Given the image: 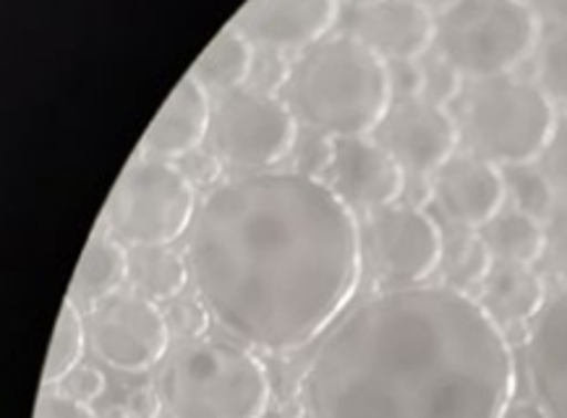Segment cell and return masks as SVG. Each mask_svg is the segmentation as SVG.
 <instances>
[{
	"label": "cell",
	"mask_w": 567,
	"mask_h": 418,
	"mask_svg": "<svg viewBox=\"0 0 567 418\" xmlns=\"http://www.w3.org/2000/svg\"><path fill=\"white\" fill-rule=\"evenodd\" d=\"M186 259L230 341L280 356L307 348L343 316L361 283L363 236L330 184L261 170L207 191Z\"/></svg>",
	"instance_id": "obj_1"
},
{
	"label": "cell",
	"mask_w": 567,
	"mask_h": 418,
	"mask_svg": "<svg viewBox=\"0 0 567 418\" xmlns=\"http://www.w3.org/2000/svg\"><path fill=\"white\" fill-rule=\"evenodd\" d=\"M515 356L505 330L450 285L384 288L332 324L311 356V418H505Z\"/></svg>",
	"instance_id": "obj_2"
},
{
	"label": "cell",
	"mask_w": 567,
	"mask_h": 418,
	"mask_svg": "<svg viewBox=\"0 0 567 418\" xmlns=\"http://www.w3.org/2000/svg\"><path fill=\"white\" fill-rule=\"evenodd\" d=\"M392 97L388 63L346 32L303 50L286 86L298 124L330 139L377 134Z\"/></svg>",
	"instance_id": "obj_3"
},
{
	"label": "cell",
	"mask_w": 567,
	"mask_h": 418,
	"mask_svg": "<svg viewBox=\"0 0 567 418\" xmlns=\"http://www.w3.org/2000/svg\"><path fill=\"white\" fill-rule=\"evenodd\" d=\"M157 393L171 418H261L270 408L272 382L251 348L199 337L171 351Z\"/></svg>",
	"instance_id": "obj_4"
},
{
	"label": "cell",
	"mask_w": 567,
	"mask_h": 418,
	"mask_svg": "<svg viewBox=\"0 0 567 418\" xmlns=\"http://www.w3.org/2000/svg\"><path fill=\"white\" fill-rule=\"evenodd\" d=\"M542 17L520 0H457L437 17V55L463 79L494 82L520 69L542 42Z\"/></svg>",
	"instance_id": "obj_5"
},
{
	"label": "cell",
	"mask_w": 567,
	"mask_h": 418,
	"mask_svg": "<svg viewBox=\"0 0 567 418\" xmlns=\"http://www.w3.org/2000/svg\"><path fill=\"white\" fill-rule=\"evenodd\" d=\"M555 126V103L542 86L513 76L476 84L461 113V136L471 155L503 170L542 160Z\"/></svg>",
	"instance_id": "obj_6"
},
{
	"label": "cell",
	"mask_w": 567,
	"mask_h": 418,
	"mask_svg": "<svg viewBox=\"0 0 567 418\" xmlns=\"http://www.w3.org/2000/svg\"><path fill=\"white\" fill-rule=\"evenodd\" d=\"M196 189L178 165L134 157L105 205V230L131 249L176 243L196 220Z\"/></svg>",
	"instance_id": "obj_7"
},
{
	"label": "cell",
	"mask_w": 567,
	"mask_h": 418,
	"mask_svg": "<svg viewBox=\"0 0 567 418\" xmlns=\"http://www.w3.org/2000/svg\"><path fill=\"white\" fill-rule=\"evenodd\" d=\"M209 136L220 163L261 173L293 153L298 121L286 100L244 86L217 100Z\"/></svg>",
	"instance_id": "obj_8"
},
{
	"label": "cell",
	"mask_w": 567,
	"mask_h": 418,
	"mask_svg": "<svg viewBox=\"0 0 567 418\" xmlns=\"http://www.w3.org/2000/svg\"><path fill=\"white\" fill-rule=\"evenodd\" d=\"M363 251L388 288H416L440 270L445 233L424 209L395 205L372 215Z\"/></svg>",
	"instance_id": "obj_9"
},
{
	"label": "cell",
	"mask_w": 567,
	"mask_h": 418,
	"mask_svg": "<svg viewBox=\"0 0 567 418\" xmlns=\"http://www.w3.org/2000/svg\"><path fill=\"white\" fill-rule=\"evenodd\" d=\"M92 351L123 374L150 372L168 356L171 327L165 312L140 293H115L94 306L86 320Z\"/></svg>",
	"instance_id": "obj_10"
},
{
	"label": "cell",
	"mask_w": 567,
	"mask_h": 418,
	"mask_svg": "<svg viewBox=\"0 0 567 418\" xmlns=\"http://www.w3.org/2000/svg\"><path fill=\"white\" fill-rule=\"evenodd\" d=\"M377 142L395 157L405 176H437L455 157L461 124L426 100H395L377 128Z\"/></svg>",
	"instance_id": "obj_11"
},
{
	"label": "cell",
	"mask_w": 567,
	"mask_h": 418,
	"mask_svg": "<svg viewBox=\"0 0 567 418\" xmlns=\"http://www.w3.org/2000/svg\"><path fill=\"white\" fill-rule=\"evenodd\" d=\"M346 34L384 63L421 61L437 42V17L419 0H372L351 6Z\"/></svg>",
	"instance_id": "obj_12"
},
{
	"label": "cell",
	"mask_w": 567,
	"mask_h": 418,
	"mask_svg": "<svg viewBox=\"0 0 567 418\" xmlns=\"http://www.w3.org/2000/svg\"><path fill=\"white\" fill-rule=\"evenodd\" d=\"M405 178V170L374 136L336 139L330 189L351 209L377 215L400 205Z\"/></svg>",
	"instance_id": "obj_13"
},
{
	"label": "cell",
	"mask_w": 567,
	"mask_h": 418,
	"mask_svg": "<svg viewBox=\"0 0 567 418\" xmlns=\"http://www.w3.org/2000/svg\"><path fill=\"white\" fill-rule=\"evenodd\" d=\"M338 0H254L233 19V27L254 45L288 53L322 42L340 21Z\"/></svg>",
	"instance_id": "obj_14"
},
{
	"label": "cell",
	"mask_w": 567,
	"mask_h": 418,
	"mask_svg": "<svg viewBox=\"0 0 567 418\" xmlns=\"http://www.w3.org/2000/svg\"><path fill=\"white\" fill-rule=\"evenodd\" d=\"M505 170L476 155H455L434 176V201L455 228L484 230L505 209Z\"/></svg>",
	"instance_id": "obj_15"
},
{
	"label": "cell",
	"mask_w": 567,
	"mask_h": 418,
	"mask_svg": "<svg viewBox=\"0 0 567 418\" xmlns=\"http://www.w3.org/2000/svg\"><path fill=\"white\" fill-rule=\"evenodd\" d=\"M213 113L205 86L192 74H186L144 134L140 144L142 155L165 163L184 160L202 147L213 128Z\"/></svg>",
	"instance_id": "obj_16"
},
{
	"label": "cell",
	"mask_w": 567,
	"mask_h": 418,
	"mask_svg": "<svg viewBox=\"0 0 567 418\" xmlns=\"http://www.w3.org/2000/svg\"><path fill=\"white\" fill-rule=\"evenodd\" d=\"M528 382L549 418H567V288L544 306L528 333Z\"/></svg>",
	"instance_id": "obj_17"
},
{
	"label": "cell",
	"mask_w": 567,
	"mask_h": 418,
	"mask_svg": "<svg viewBox=\"0 0 567 418\" xmlns=\"http://www.w3.org/2000/svg\"><path fill=\"white\" fill-rule=\"evenodd\" d=\"M478 304L503 330L523 327L526 322L539 320L544 306L549 304L547 285L534 267L497 264L482 285Z\"/></svg>",
	"instance_id": "obj_18"
},
{
	"label": "cell",
	"mask_w": 567,
	"mask_h": 418,
	"mask_svg": "<svg viewBox=\"0 0 567 418\" xmlns=\"http://www.w3.org/2000/svg\"><path fill=\"white\" fill-rule=\"evenodd\" d=\"M128 280V251L118 238L107 230H94L86 241L84 254L79 259L69 288V301L79 312L100 306L111 295L121 293V285Z\"/></svg>",
	"instance_id": "obj_19"
},
{
	"label": "cell",
	"mask_w": 567,
	"mask_h": 418,
	"mask_svg": "<svg viewBox=\"0 0 567 418\" xmlns=\"http://www.w3.org/2000/svg\"><path fill=\"white\" fill-rule=\"evenodd\" d=\"M254 63H257V45L230 24L209 42L205 53L196 58L188 74L205 90L213 86V90L228 95V92L244 90V84H249Z\"/></svg>",
	"instance_id": "obj_20"
},
{
	"label": "cell",
	"mask_w": 567,
	"mask_h": 418,
	"mask_svg": "<svg viewBox=\"0 0 567 418\" xmlns=\"http://www.w3.org/2000/svg\"><path fill=\"white\" fill-rule=\"evenodd\" d=\"M188 278H192L188 259L176 249L157 247L128 251V280L134 285V293H140L152 304L178 299Z\"/></svg>",
	"instance_id": "obj_21"
},
{
	"label": "cell",
	"mask_w": 567,
	"mask_h": 418,
	"mask_svg": "<svg viewBox=\"0 0 567 418\" xmlns=\"http://www.w3.org/2000/svg\"><path fill=\"white\" fill-rule=\"evenodd\" d=\"M482 238L499 264L534 267L547 254V228L520 209H503L482 230Z\"/></svg>",
	"instance_id": "obj_22"
},
{
	"label": "cell",
	"mask_w": 567,
	"mask_h": 418,
	"mask_svg": "<svg viewBox=\"0 0 567 418\" xmlns=\"http://www.w3.org/2000/svg\"><path fill=\"white\" fill-rule=\"evenodd\" d=\"M440 270L445 275V285L468 293L471 288L484 285L486 278L492 275L494 257L482 233L468 228H455L453 233L445 236Z\"/></svg>",
	"instance_id": "obj_23"
},
{
	"label": "cell",
	"mask_w": 567,
	"mask_h": 418,
	"mask_svg": "<svg viewBox=\"0 0 567 418\" xmlns=\"http://www.w3.org/2000/svg\"><path fill=\"white\" fill-rule=\"evenodd\" d=\"M86 345V324L82 320V312L71 304L69 299L63 301L61 314H58L53 345H50L45 374H42V387L50 390L53 385H61L79 369L84 358Z\"/></svg>",
	"instance_id": "obj_24"
},
{
	"label": "cell",
	"mask_w": 567,
	"mask_h": 418,
	"mask_svg": "<svg viewBox=\"0 0 567 418\" xmlns=\"http://www.w3.org/2000/svg\"><path fill=\"white\" fill-rule=\"evenodd\" d=\"M505 184L507 194L515 201V209L536 220L555 215V184L544 170H536L534 165L505 168Z\"/></svg>",
	"instance_id": "obj_25"
},
{
	"label": "cell",
	"mask_w": 567,
	"mask_h": 418,
	"mask_svg": "<svg viewBox=\"0 0 567 418\" xmlns=\"http://www.w3.org/2000/svg\"><path fill=\"white\" fill-rule=\"evenodd\" d=\"M536 84L551 103L567 105V27H549L536 48Z\"/></svg>",
	"instance_id": "obj_26"
},
{
	"label": "cell",
	"mask_w": 567,
	"mask_h": 418,
	"mask_svg": "<svg viewBox=\"0 0 567 418\" xmlns=\"http://www.w3.org/2000/svg\"><path fill=\"white\" fill-rule=\"evenodd\" d=\"M209 320H213V312H209L199 293H181L165 309V322H168L171 335L178 337L181 343L207 337Z\"/></svg>",
	"instance_id": "obj_27"
},
{
	"label": "cell",
	"mask_w": 567,
	"mask_h": 418,
	"mask_svg": "<svg viewBox=\"0 0 567 418\" xmlns=\"http://www.w3.org/2000/svg\"><path fill=\"white\" fill-rule=\"evenodd\" d=\"M463 92V74L455 66H450L445 58L434 53L424 63V95L421 100L426 103L445 107L453 105Z\"/></svg>",
	"instance_id": "obj_28"
},
{
	"label": "cell",
	"mask_w": 567,
	"mask_h": 418,
	"mask_svg": "<svg viewBox=\"0 0 567 418\" xmlns=\"http://www.w3.org/2000/svg\"><path fill=\"white\" fill-rule=\"evenodd\" d=\"M293 155H296L293 170L322 181V173H330L332 163H336V139H330V136L317 134V132H307L303 136L298 134Z\"/></svg>",
	"instance_id": "obj_29"
},
{
	"label": "cell",
	"mask_w": 567,
	"mask_h": 418,
	"mask_svg": "<svg viewBox=\"0 0 567 418\" xmlns=\"http://www.w3.org/2000/svg\"><path fill=\"white\" fill-rule=\"evenodd\" d=\"M290 71H293V63H286L282 53L265 50V53L257 55V63H254L249 86L257 92H265V95L278 97V92L288 86Z\"/></svg>",
	"instance_id": "obj_30"
},
{
	"label": "cell",
	"mask_w": 567,
	"mask_h": 418,
	"mask_svg": "<svg viewBox=\"0 0 567 418\" xmlns=\"http://www.w3.org/2000/svg\"><path fill=\"white\" fill-rule=\"evenodd\" d=\"M34 418H100L90 406L58 390H42L34 406Z\"/></svg>",
	"instance_id": "obj_31"
},
{
	"label": "cell",
	"mask_w": 567,
	"mask_h": 418,
	"mask_svg": "<svg viewBox=\"0 0 567 418\" xmlns=\"http://www.w3.org/2000/svg\"><path fill=\"white\" fill-rule=\"evenodd\" d=\"M542 160L544 173L551 178V184L563 186L567 191V113L557 118L555 134H551V142Z\"/></svg>",
	"instance_id": "obj_32"
},
{
	"label": "cell",
	"mask_w": 567,
	"mask_h": 418,
	"mask_svg": "<svg viewBox=\"0 0 567 418\" xmlns=\"http://www.w3.org/2000/svg\"><path fill=\"white\" fill-rule=\"evenodd\" d=\"M390 82H392V95L398 100H419L424 95V63L421 61L390 63Z\"/></svg>",
	"instance_id": "obj_33"
},
{
	"label": "cell",
	"mask_w": 567,
	"mask_h": 418,
	"mask_svg": "<svg viewBox=\"0 0 567 418\" xmlns=\"http://www.w3.org/2000/svg\"><path fill=\"white\" fill-rule=\"evenodd\" d=\"M105 393V374L94 366H79V369L65 379V395L79 403H92Z\"/></svg>",
	"instance_id": "obj_34"
},
{
	"label": "cell",
	"mask_w": 567,
	"mask_h": 418,
	"mask_svg": "<svg viewBox=\"0 0 567 418\" xmlns=\"http://www.w3.org/2000/svg\"><path fill=\"white\" fill-rule=\"evenodd\" d=\"M547 251L549 262L557 270V275L567 280V207L551 215L547 230Z\"/></svg>",
	"instance_id": "obj_35"
},
{
	"label": "cell",
	"mask_w": 567,
	"mask_h": 418,
	"mask_svg": "<svg viewBox=\"0 0 567 418\" xmlns=\"http://www.w3.org/2000/svg\"><path fill=\"white\" fill-rule=\"evenodd\" d=\"M220 157L213 155V153H192L188 157H184V165H181V170H184V176L188 181L196 186H213L215 178L220 176ZM215 189V186H213Z\"/></svg>",
	"instance_id": "obj_36"
},
{
	"label": "cell",
	"mask_w": 567,
	"mask_h": 418,
	"mask_svg": "<svg viewBox=\"0 0 567 418\" xmlns=\"http://www.w3.org/2000/svg\"><path fill=\"white\" fill-rule=\"evenodd\" d=\"M126 408L131 418H157L163 414V398H159L157 390L152 387H140L128 395Z\"/></svg>",
	"instance_id": "obj_37"
},
{
	"label": "cell",
	"mask_w": 567,
	"mask_h": 418,
	"mask_svg": "<svg viewBox=\"0 0 567 418\" xmlns=\"http://www.w3.org/2000/svg\"><path fill=\"white\" fill-rule=\"evenodd\" d=\"M403 205L424 209L429 201L434 199V178L426 176H409L405 178V191H403Z\"/></svg>",
	"instance_id": "obj_38"
},
{
	"label": "cell",
	"mask_w": 567,
	"mask_h": 418,
	"mask_svg": "<svg viewBox=\"0 0 567 418\" xmlns=\"http://www.w3.org/2000/svg\"><path fill=\"white\" fill-rule=\"evenodd\" d=\"M536 11L542 19L549 21V27H567V0H549Z\"/></svg>",
	"instance_id": "obj_39"
},
{
	"label": "cell",
	"mask_w": 567,
	"mask_h": 418,
	"mask_svg": "<svg viewBox=\"0 0 567 418\" xmlns=\"http://www.w3.org/2000/svg\"><path fill=\"white\" fill-rule=\"evenodd\" d=\"M505 418H549V416L539 403L520 400V403H511V408L505 410Z\"/></svg>",
	"instance_id": "obj_40"
},
{
	"label": "cell",
	"mask_w": 567,
	"mask_h": 418,
	"mask_svg": "<svg viewBox=\"0 0 567 418\" xmlns=\"http://www.w3.org/2000/svg\"><path fill=\"white\" fill-rule=\"evenodd\" d=\"M103 418H131L126 406H107Z\"/></svg>",
	"instance_id": "obj_41"
}]
</instances>
